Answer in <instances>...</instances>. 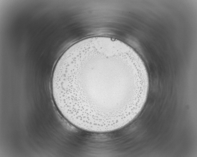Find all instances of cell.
<instances>
[{
    "mask_svg": "<svg viewBox=\"0 0 197 157\" xmlns=\"http://www.w3.org/2000/svg\"><path fill=\"white\" fill-rule=\"evenodd\" d=\"M148 83L145 67L135 51L117 40L101 37L65 51L54 68L52 90L56 107L71 124L105 132L137 116Z\"/></svg>",
    "mask_w": 197,
    "mask_h": 157,
    "instance_id": "1",
    "label": "cell"
}]
</instances>
